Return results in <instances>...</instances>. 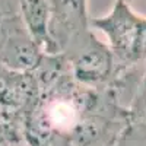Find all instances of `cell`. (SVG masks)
<instances>
[{
    "label": "cell",
    "mask_w": 146,
    "mask_h": 146,
    "mask_svg": "<svg viewBox=\"0 0 146 146\" xmlns=\"http://www.w3.org/2000/svg\"><path fill=\"white\" fill-rule=\"evenodd\" d=\"M89 27L105 35L115 62V78L146 63V16L126 0H115L107 15L89 19Z\"/></svg>",
    "instance_id": "obj_1"
},
{
    "label": "cell",
    "mask_w": 146,
    "mask_h": 146,
    "mask_svg": "<svg viewBox=\"0 0 146 146\" xmlns=\"http://www.w3.org/2000/svg\"><path fill=\"white\" fill-rule=\"evenodd\" d=\"M63 54L69 62L73 79L85 88H105L115 78V62L111 50L91 29L72 41Z\"/></svg>",
    "instance_id": "obj_2"
},
{
    "label": "cell",
    "mask_w": 146,
    "mask_h": 146,
    "mask_svg": "<svg viewBox=\"0 0 146 146\" xmlns=\"http://www.w3.org/2000/svg\"><path fill=\"white\" fill-rule=\"evenodd\" d=\"M44 51L25 28L19 15H13L0 22V67L32 73L38 69Z\"/></svg>",
    "instance_id": "obj_3"
},
{
    "label": "cell",
    "mask_w": 146,
    "mask_h": 146,
    "mask_svg": "<svg viewBox=\"0 0 146 146\" xmlns=\"http://www.w3.org/2000/svg\"><path fill=\"white\" fill-rule=\"evenodd\" d=\"M89 28L86 0H48V35L57 54Z\"/></svg>",
    "instance_id": "obj_4"
},
{
    "label": "cell",
    "mask_w": 146,
    "mask_h": 146,
    "mask_svg": "<svg viewBox=\"0 0 146 146\" xmlns=\"http://www.w3.org/2000/svg\"><path fill=\"white\" fill-rule=\"evenodd\" d=\"M25 28L44 54H57L48 35V0H16Z\"/></svg>",
    "instance_id": "obj_5"
},
{
    "label": "cell",
    "mask_w": 146,
    "mask_h": 146,
    "mask_svg": "<svg viewBox=\"0 0 146 146\" xmlns=\"http://www.w3.org/2000/svg\"><path fill=\"white\" fill-rule=\"evenodd\" d=\"M127 113L131 120L146 124V67H145L143 75L139 79L137 89L129 104Z\"/></svg>",
    "instance_id": "obj_6"
},
{
    "label": "cell",
    "mask_w": 146,
    "mask_h": 146,
    "mask_svg": "<svg viewBox=\"0 0 146 146\" xmlns=\"http://www.w3.org/2000/svg\"><path fill=\"white\" fill-rule=\"evenodd\" d=\"M114 146H146V124L137 121L129 123Z\"/></svg>",
    "instance_id": "obj_7"
},
{
    "label": "cell",
    "mask_w": 146,
    "mask_h": 146,
    "mask_svg": "<svg viewBox=\"0 0 146 146\" xmlns=\"http://www.w3.org/2000/svg\"><path fill=\"white\" fill-rule=\"evenodd\" d=\"M13 15H19L16 0H0V22Z\"/></svg>",
    "instance_id": "obj_8"
},
{
    "label": "cell",
    "mask_w": 146,
    "mask_h": 146,
    "mask_svg": "<svg viewBox=\"0 0 146 146\" xmlns=\"http://www.w3.org/2000/svg\"><path fill=\"white\" fill-rule=\"evenodd\" d=\"M21 137L13 135V133H10L2 123H0V146H3L9 142H15V140H19Z\"/></svg>",
    "instance_id": "obj_9"
}]
</instances>
